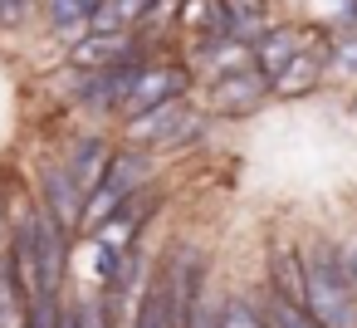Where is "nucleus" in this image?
Segmentation results:
<instances>
[{
  "label": "nucleus",
  "mask_w": 357,
  "mask_h": 328,
  "mask_svg": "<svg viewBox=\"0 0 357 328\" xmlns=\"http://www.w3.org/2000/svg\"><path fill=\"white\" fill-rule=\"evenodd\" d=\"M113 152H118V137H108L103 128H89V133H74V142H69L59 157L74 167V177L84 181V191H93V186L103 181V172H108Z\"/></svg>",
  "instance_id": "10"
},
{
  "label": "nucleus",
  "mask_w": 357,
  "mask_h": 328,
  "mask_svg": "<svg viewBox=\"0 0 357 328\" xmlns=\"http://www.w3.org/2000/svg\"><path fill=\"white\" fill-rule=\"evenodd\" d=\"M59 328H89V313H84V289H69V294H64Z\"/></svg>",
  "instance_id": "17"
},
{
  "label": "nucleus",
  "mask_w": 357,
  "mask_h": 328,
  "mask_svg": "<svg viewBox=\"0 0 357 328\" xmlns=\"http://www.w3.org/2000/svg\"><path fill=\"white\" fill-rule=\"evenodd\" d=\"M303 240V308L323 328H357V289L347 269V245L328 230H308Z\"/></svg>",
  "instance_id": "1"
},
{
  "label": "nucleus",
  "mask_w": 357,
  "mask_h": 328,
  "mask_svg": "<svg viewBox=\"0 0 357 328\" xmlns=\"http://www.w3.org/2000/svg\"><path fill=\"white\" fill-rule=\"evenodd\" d=\"M220 328H269L259 289H220Z\"/></svg>",
  "instance_id": "12"
},
{
  "label": "nucleus",
  "mask_w": 357,
  "mask_h": 328,
  "mask_svg": "<svg viewBox=\"0 0 357 328\" xmlns=\"http://www.w3.org/2000/svg\"><path fill=\"white\" fill-rule=\"evenodd\" d=\"M328 74H333V40L308 45L303 54H294V59L269 79V94H274V103H294V98H308Z\"/></svg>",
  "instance_id": "8"
},
{
  "label": "nucleus",
  "mask_w": 357,
  "mask_h": 328,
  "mask_svg": "<svg viewBox=\"0 0 357 328\" xmlns=\"http://www.w3.org/2000/svg\"><path fill=\"white\" fill-rule=\"evenodd\" d=\"M347 245V269H352V289H357V240H342Z\"/></svg>",
  "instance_id": "18"
},
{
  "label": "nucleus",
  "mask_w": 357,
  "mask_h": 328,
  "mask_svg": "<svg viewBox=\"0 0 357 328\" xmlns=\"http://www.w3.org/2000/svg\"><path fill=\"white\" fill-rule=\"evenodd\" d=\"M152 181H157V157H152V152H142V147L118 142V152H113V162H108L103 181H98V186L89 191V201H84V225H79V240L98 235V230L113 221V211H118L132 191H142V186H152Z\"/></svg>",
  "instance_id": "2"
},
{
  "label": "nucleus",
  "mask_w": 357,
  "mask_h": 328,
  "mask_svg": "<svg viewBox=\"0 0 357 328\" xmlns=\"http://www.w3.org/2000/svg\"><path fill=\"white\" fill-rule=\"evenodd\" d=\"M64 294H69V289H64ZM64 294H35V299H30V313H25V328H59Z\"/></svg>",
  "instance_id": "14"
},
{
  "label": "nucleus",
  "mask_w": 357,
  "mask_h": 328,
  "mask_svg": "<svg viewBox=\"0 0 357 328\" xmlns=\"http://www.w3.org/2000/svg\"><path fill=\"white\" fill-rule=\"evenodd\" d=\"M259 289V284H255ZM259 304H264V318H269V328H323L303 304H294V299H284V294H269V289H259Z\"/></svg>",
  "instance_id": "13"
},
{
  "label": "nucleus",
  "mask_w": 357,
  "mask_h": 328,
  "mask_svg": "<svg viewBox=\"0 0 357 328\" xmlns=\"http://www.w3.org/2000/svg\"><path fill=\"white\" fill-rule=\"evenodd\" d=\"M259 289L303 304V240H298V235H274V240L264 245V260H259Z\"/></svg>",
  "instance_id": "9"
},
{
  "label": "nucleus",
  "mask_w": 357,
  "mask_h": 328,
  "mask_svg": "<svg viewBox=\"0 0 357 328\" xmlns=\"http://www.w3.org/2000/svg\"><path fill=\"white\" fill-rule=\"evenodd\" d=\"M103 0H45V30L64 45H74L79 35H89L93 15H98Z\"/></svg>",
  "instance_id": "11"
},
{
  "label": "nucleus",
  "mask_w": 357,
  "mask_h": 328,
  "mask_svg": "<svg viewBox=\"0 0 357 328\" xmlns=\"http://www.w3.org/2000/svg\"><path fill=\"white\" fill-rule=\"evenodd\" d=\"M196 103L211 123H245L259 108H269L274 94H269V79L255 64H245V69H230V74H215V79L196 84Z\"/></svg>",
  "instance_id": "3"
},
{
  "label": "nucleus",
  "mask_w": 357,
  "mask_h": 328,
  "mask_svg": "<svg viewBox=\"0 0 357 328\" xmlns=\"http://www.w3.org/2000/svg\"><path fill=\"white\" fill-rule=\"evenodd\" d=\"M35 201L79 240V225H84V201H89V191H84V181L74 177V167L64 162V157H50V162H40V172H35Z\"/></svg>",
  "instance_id": "5"
},
{
  "label": "nucleus",
  "mask_w": 357,
  "mask_h": 328,
  "mask_svg": "<svg viewBox=\"0 0 357 328\" xmlns=\"http://www.w3.org/2000/svg\"><path fill=\"white\" fill-rule=\"evenodd\" d=\"M352 108H357V98H352Z\"/></svg>",
  "instance_id": "19"
},
{
  "label": "nucleus",
  "mask_w": 357,
  "mask_h": 328,
  "mask_svg": "<svg viewBox=\"0 0 357 328\" xmlns=\"http://www.w3.org/2000/svg\"><path fill=\"white\" fill-rule=\"evenodd\" d=\"M196 94V74L186 59H172V54H147L142 59V74L123 103V118H137L147 108H162V103H176V98H191ZM118 118V123H123Z\"/></svg>",
  "instance_id": "4"
},
{
  "label": "nucleus",
  "mask_w": 357,
  "mask_h": 328,
  "mask_svg": "<svg viewBox=\"0 0 357 328\" xmlns=\"http://www.w3.org/2000/svg\"><path fill=\"white\" fill-rule=\"evenodd\" d=\"M333 69L357 74V30H347L342 40H333Z\"/></svg>",
  "instance_id": "16"
},
{
  "label": "nucleus",
  "mask_w": 357,
  "mask_h": 328,
  "mask_svg": "<svg viewBox=\"0 0 357 328\" xmlns=\"http://www.w3.org/2000/svg\"><path fill=\"white\" fill-rule=\"evenodd\" d=\"M323 40H333L323 25H308V20H274V25L255 40V69H259L264 79H274L294 54H303L308 45H323Z\"/></svg>",
  "instance_id": "7"
},
{
  "label": "nucleus",
  "mask_w": 357,
  "mask_h": 328,
  "mask_svg": "<svg viewBox=\"0 0 357 328\" xmlns=\"http://www.w3.org/2000/svg\"><path fill=\"white\" fill-rule=\"evenodd\" d=\"M147 54L152 50L137 30H89L74 45H64V64L84 69V74H98V69H113V64H128V59H147Z\"/></svg>",
  "instance_id": "6"
},
{
  "label": "nucleus",
  "mask_w": 357,
  "mask_h": 328,
  "mask_svg": "<svg viewBox=\"0 0 357 328\" xmlns=\"http://www.w3.org/2000/svg\"><path fill=\"white\" fill-rule=\"evenodd\" d=\"M35 15V0H0V30H25Z\"/></svg>",
  "instance_id": "15"
}]
</instances>
